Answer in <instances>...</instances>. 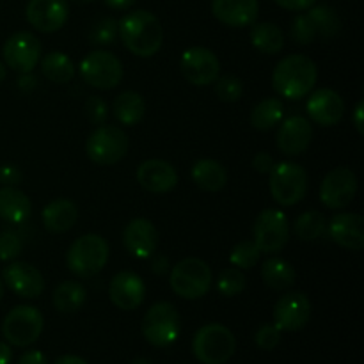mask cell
Instances as JSON below:
<instances>
[{"instance_id":"12","label":"cell","mask_w":364,"mask_h":364,"mask_svg":"<svg viewBox=\"0 0 364 364\" xmlns=\"http://www.w3.org/2000/svg\"><path fill=\"white\" fill-rule=\"evenodd\" d=\"M180 71L192 85H210L220 77V60L205 46H191L180 57Z\"/></svg>"},{"instance_id":"48","label":"cell","mask_w":364,"mask_h":364,"mask_svg":"<svg viewBox=\"0 0 364 364\" xmlns=\"http://www.w3.org/2000/svg\"><path fill=\"white\" fill-rule=\"evenodd\" d=\"M18 364H48V361H46V358H45V354H43V352L28 350V352H25L23 355H21Z\"/></svg>"},{"instance_id":"45","label":"cell","mask_w":364,"mask_h":364,"mask_svg":"<svg viewBox=\"0 0 364 364\" xmlns=\"http://www.w3.org/2000/svg\"><path fill=\"white\" fill-rule=\"evenodd\" d=\"M274 159L269 155V153H256L255 159H252V167L255 171H258L259 174H269L274 167Z\"/></svg>"},{"instance_id":"4","label":"cell","mask_w":364,"mask_h":364,"mask_svg":"<svg viewBox=\"0 0 364 364\" xmlns=\"http://www.w3.org/2000/svg\"><path fill=\"white\" fill-rule=\"evenodd\" d=\"M237 350V338L223 323H206L192 340V352L203 364H226Z\"/></svg>"},{"instance_id":"49","label":"cell","mask_w":364,"mask_h":364,"mask_svg":"<svg viewBox=\"0 0 364 364\" xmlns=\"http://www.w3.org/2000/svg\"><path fill=\"white\" fill-rule=\"evenodd\" d=\"M18 87L25 92L32 91V89L36 87V78L34 75H32V71L31 73H20V78H18Z\"/></svg>"},{"instance_id":"9","label":"cell","mask_w":364,"mask_h":364,"mask_svg":"<svg viewBox=\"0 0 364 364\" xmlns=\"http://www.w3.org/2000/svg\"><path fill=\"white\" fill-rule=\"evenodd\" d=\"M123 63L119 57L107 50H92L82 59L80 77L91 87L107 91L119 85L123 80Z\"/></svg>"},{"instance_id":"36","label":"cell","mask_w":364,"mask_h":364,"mask_svg":"<svg viewBox=\"0 0 364 364\" xmlns=\"http://www.w3.org/2000/svg\"><path fill=\"white\" fill-rule=\"evenodd\" d=\"M259 258H262V251L256 247V244L252 240L238 242L230 252L231 265L240 270H249L252 267H256L259 263Z\"/></svg>"},{"instance_id":"14","label":"cell","mask_w":364,"mask_h":364,"mask_svg":"<svg viewBox=\"0 0 364 364\" xmlns=\"http://www.w3.org/2000/svg\"><path fill=\"white\" fill-rule=\"evenodd\" d=\"M6 66L18 73H31L41 59V43L32 32L20 31L6 39L2 48Z\"/></svg>"},{"instance_id":"29","label":"cell","mask_w":364,"mask_h":364,"mask_svg":"<svg viewBox=\"0 0 364 364\" xmlns=\"http://www.w3.org/2000/svg\"><path fill=\"white\" fill-rule=\"evenodd\" d=\"M249 38H251V45L265 55H276L284 46L283 31L272 21L252 23Z\"/></svg>"},{"instance_id":"31","label":"cell","mask_w":364,"mask_h":364,"mask_svg":"<svg viewBox=\"0 0 364 364\" xmlns=\"http://www.w3.org/2000/svg\"><path fill=\"white\" fill-rule=\"evenodd\" d=\"M87 291L78 281H63L52 295L53 308L60 313H75L84 306Z\"/></svg>"},{"instance_id":"55","label":"cell","mask_w":364,"mask_h":364,"mask_svg":"<svg viewBox=\"0 0 364 364\" xmlns=\"http://www.w3.org/2000/svg\"><path fill=\"white\" fill-rule=\"evenodd\" d=\"M130 364H151V361H148V359L144 358H139V359H134Z\"/></svg>"},{"instance_id":"40","label":"cell","mask_w":364,"mask_h":364,"mask_svg":"<svg viewBox=\"0 0 364 364\" xmlns=\"http://www.w3.org/2000/svg\"><path fill=\"white\" fill-rule=\"evenodd\" d=\"M89 38H91V41L95 43V45H112L117 38V20L109 16L100 18V20L92 25Z\"/></svg>"},{"instance_id":"20","label":"cell","mask_w":364,"mask_h":364,"mask_svg":"<svg viewBox=\"0 0 364 364\" xmlns=\"http://www.w3.org/2000/svg\"><path fill=\"white\" fill-rule=\"evenodd\" d=\"M306 110L313 123L320 124L323 128L336 127L345 114V102L340 92L333 89H318L311 92L306 103Z\"/></svg>"},{"instance_id":"47","label":"cell","mask_w":364,"mask_h":364,"mask_svg":"<svg viewBox=\"0 0 364 364\" xmlns=\"http://www.w3.org/2000/svg\"><path fill=\"white\" fill-rule=\"evenodd\" d=\"M352 124H354L359 135L364 134V102L363 100H359L358 105H355L354 114H352Z\"/></svg>"},{"instance_id":"34","label":"cell","mask_w":364,"mask_h":364,"mask_svg":"<svg viewBox=\"0 0 364 364\" xmlns=\"http://www.w3.org/2000/svg\"><path fill=\"white\" fill-rule=\"evenodd\" d=\"M306 11H308L309 18L315 23L316 32H318V39H331L340 32V16H338V13L331 6L322 4V6H313Z\"/></svg>"},{"instance_id":"28","label":"cell","mask_w":364,"mask_h":364,"mask_svg":"<svg viewBox=\"0 0 364 364\" xmlns=\"http://www.w3.org/2000/svg\"><path fill=\"white\" fill-rule=\"evenodd\" d=\"M112 112L123 127H135L144 117L146 102L139 92L124 91L114 100Z\"/></svg>"},{"instance_id":"56","label":"cell","mask_w":364,"mask_h":364,"mask_svg":"<svg viewBox=\"0 0 364 364\" xmlns=\"http://www.w3.org/2000/svg\"><path fill=\"white\" fill-rule=\"evenodd\" d=\"M2 297H4V281L2 277H0V301H2Z\"/></svg>"},{"instance_id":"38","label":"cell","mask_w":364,"mask_h":364,"mask_svg":"<svg viewBox=\"0 0 364 364\" xmlns=\"http://www.w3.org/2000/svg\"><path fill=\"white\" fill-rule=\"evenodd\" d=\"M290 36L297 45H311V43H315L318 39V32H316L315 23L309 18L308 11L295 18L290 28Z\"/></svg>"},{"instance_id":"53","label":"cell","mask_w":364,"mask_h":364,"mask_svg":"<svg viewBox=\"0 0 364 364\" xmlns=\"http://www.w3.org/2000/svg\"><path fill=\"white\" fill-rule=\"evenodd\" d=\"M53 364H87V363H85L82 358H78V355L68 354V355H60V358Z\"/></svg>"},{"instance_id":"41","label":"cell","mask_w":364,"mask_h":364,"mask_svg":"<svg viewBox=\"0 0 364 364\" xmlns=\"http://www.w3.org/2000/svg\"><path fill=\"white\" fill-rule=\"evenodd\" d=\"M21 249H23V240L20 233L13 230L0 233V262H13L20 256Z\"/></svg>"},{"instance_id":"27","label":"cell","mask_w":364,"mask_h":364,"mask_svg":"<svg viewBox=\"0 0 364 364\" xmlns=\"http://www.w3.org/2000/svg\"><path fill=\"white\" fill-rule=\"evenodd\" d=\"M192 181L205 192H219L226 187V167L213 159H201L192 166Z\"/></svg>"},{"instance_id":"22","label":"cell","mask_w":364,"mask_h":364,"mask_svg":"<svg viewBox=\"0 0 364 364\" xmlns=\"http://www.w3.org/2000/svg\"><path fill=\"white\" fill-rule=\"evenodd\" d=\"M137 181L144 191L151 194H167L178 185V173L173 164L151 159L139 166Z\"/></svg>"},{"instance_id":"44","label":"cell","mask_w":364,"mask_h":364,"mask_svg":"<svg viewBox=\"0 0 364 364\" xmlns=\"http://www.w3.org/2000/svg\"><path fill=\"white\" fill-rule=\"evenodd\" d=\"M23 180V174L13 164H6V166L0 167V183L4 187H16V185L21 183Z\"/></svg>"},{"instance_id":"42","label":"cell","mask_w":364,"mask_h":364,"mask_svg":"<svg viewBox=\"0 0 364 364\" xmlns=\"http://www.w3.org/2000/svg\"><path fill=\"white\" fill-rule=\"evenodd\" d=\"M255 341L262 350H274L281 341V331L274 323H265L256 331Z\"/></svg>"},{"instance_id":"46","label":"cell","mask_w":364,"mask_h":364,"mask_svg":"<svg viewBox=\"0 0 364 364\" xmlns=\"http://www.w3.org/2000/svg\"><path fill=\"white\" fill-rule=\"evenodd\" d=\"M274 2L287 11H306L315 6L318 0H274Z\"/></svg>"},{"instance_id":"24","label":"cell","mask_w":364,"mask_h":364,"mask_svg":"<svg viewBox=\"0 0 364 364\" xmlns=\"http://www.w3.org/2000/svg\"><path fill=\"white\" fill-rule=\"evenodd\" d=\"M329 235L340 247L361 251L364 247V219L359 213H338L331 219Z\"/></svg>"},{"instance_id":"21","label":"cell","mask_w":364,"mask_h":364,"mask_svg":"<svg viewBox=\"0 0 364 364\" xmlns=\"http://www.w3.org/2000/svg\"><path fill=\"white\" fill-rule=\"evenodd\" d=\"M109 297L110 302L117 309L123 311H134L144 302L146 297V284L135 272L124 270V272L116 274L109 284Z\"/></svg>"},{"instance_id":"16","label":"cell","mask_w":364,"mask_h":364,"mask_svg":"<svg viewBox=\"0 0 364 364\" xmlns=\"http://www.w3.org/2000/svg\"><path fill=\"white\" fill-rule=\"evenodd\" d=\"M70 16L68 0H28L25 18L36 31L52 34L66 25Z\"/></svg>"},{"instance_id":"43","label":"cell","mask_w":364,"mask_h":364,"mask_svg":"<svg viewBox=\"0 0 364 364\" xmlns=\"http://www.w3.org/2000/svg\"><path fill=\"white\" fill-rule=\"evenodd\" d=\"M85 114H87V119L95 124H103L109 116V107L103 102L100 96H91V98L85 102Z\"/></svg>"},{"instance_id":"51","label":"cell","mask_w":364,"mask_h":364,"mask_svg":"<svg viewBox=\"0 0 364 364\" xmlns=\"http://www.w3.org/2000/svg\"><path fill=\"white\" fill-rule=\"evenodd\" d=\"M151 270L155 274H159V276L166 274L167 272V258H166V256H156V258H153Z\"/></svg>"},{"instance_id":"35","label":"cell","mask_w":364,"mask_h":364,"mask_svg":"<svg viewBox=\"0 0 364 364\" xmlns=\"http://www.w3.org/2000/svg\"><path fill=\"white\" fill-rule=\"evenodd\" d=\"M294 231L299 240L302 242L318 240L326 231V217L318 210H308L295 220Z\"/></svg>"},{"instance_id":"8","label":"cell","mask_w":364,"mask_h":364,"mask_svg":"<svg viewBox=\"0 0 364 364\" xmlns=\"http://www.w3.org/2000/svg\"><path fill=\"white\" fill-rule=\"evenodd\" d=\"M128 146L130 144L123 128L103 123L89 135L85 142V153L89 160L98 166H112L127 156Z\"/></svg>"},{"instance_id":"23","label":"cell","mask_w":364,"mask_h":364,"mask_svg":"<svg viewBox=\"0 0 364 364\" xmlns=\"http://www.w3.org/2000/svg\"><path fill=\"white\" fill-rule=\"evenodd\" d=\"M212 13L228 27L244 28L256 23L259 4L258 0H212Z\"/></svg>"},{"instance_id":"10","label":"cell","mask_w":364,"mask_h":364,"mask_svg":"<svg viewBox=\"0 0 364 364\" xmlns=\"http://www.w3.org/2000/svg\"><path fill=\"white\" fill-rule=\"evenodd\" d=\"M45 318L34 306H16L6 315L2 334L6 341L14 347H28L41 336Z\"/></svg>"},{"instance_id":"26","label":"cell","mask_w":364,"mask_h":364,"mask_svg":"<svg viewBox=\"0 0 364 364\" xmlns=\"http://www.w3.org/2000/svg\"><path fill=\"white\" fill-rule=\"evenodd\" d=\"M32 203L16 187L0 188V219L9 224H23L31 217Z\"/></svg>"},{"instance_id":"57","label":"cell","mask_w":364,"mask_h":364,"mask_svg":"<svg viewBox=\"0 0 364 364\" xmlns=\"http://www.w3.org/2000/svg\"><path fill=\"white\" fill-rule=\"evenodd\" d=\"M75 4H89V2H92V0H73Z\"/></svg>"},{"instance_id":"1","label":"cell","mask_w":364,"mask_h":364,"mask_svg":"<svg viewBox=\"0 0 364 364\" xmlns=\"http://www.w3.org/2000/svg\"><path fill=\"white\" fill-rule=\"evenodd\" d=\"M117 36L128 52L153 57L164 45V27L159 18L144 9L132 11L117 21Z\"/></svg>"},{"instance_id":"18","label":"cell","mask_w":364,"mask_h":364,"mask_svg":"<svg viewBox=\"0 0 364 364\" xmlns=\"http://www.w3.org/2000/svg\"><path fill=\"white\" fill-rule=\"evenodd\" d=\"M121 240L134 258L148 259L159 247V231L151 220L137 217L124 226Z\"/></svg>"},{"instance_id":"19","label":"cell","mask_w":364,"mask_h":364,"mask_svg":"<svg viewBox=\"0 0 364 364\" xmlns=\"http://www.w3.org/2000/svg\"><path fill=\"white\" fill-rule=\"evenodd\" d=\"M311 139V121L304 116H291L281 123L276 135V144L283 155L299 156L309 148Z\"/></svg>"},{"instance_id":"7","label":"cell","mask_w":364,"mask_h":364,"mask_svg":"<svg viewBox=\"0 0 364 364\" xmlns=\"http://www.w3.org/2000/svg\"><path fill=\"white\" fill-rule=\"evenodd\" d=\"M180 313L171 302H156L142 318V334L153 347H169L180 336Z\"/></svg>"},{"instance_id":"32","label":"cell","mask_w":364,"mask_h":364,"mask_svg":"<svg viewBox=\"0 0 364 364\" xmlns=\"http://www.w3.org/2000/svg\"><path fill=\"white\" fill-rule=\"evenodd\" d=\"M75 64L64 52H50L41 59V73L53 84H68L75 77Z\"/></svg>"},{"instance_id":"17","label":"cell","mask_w":364,"mask_h":364,"mask_svg":"<svg viewBox=\"0 0 364 364\" xmlns=\"http://www.w3.org/2000/svg\"><path fill=\"white\" fill-rule=\"evenodd\" d=\"M2 281L14 295L21 299H38L45 291L43 274L25 262H11L4 269Z\"/></svg>"},{"instance_id":"50","label":"cell","mask_w":364,"mask_h":364,"mask_svg":"<svg viewBox=\"0 0 364 364\" xmlns=\"http://www.w3.org/2000/svg\"><path fill=\"white\" fill-rule=\"evenodd\" d=\"M110 9H116V11H124V9H130L137 0H103Z\"/></svg>"},{"instance_id":"54","label":"cell","mask_w":364,"mask_h":364,"mask_svg":"<svg viewBox=\"0 0 364 364\" xmlns=\"http://www.w3.org/2000/svg\"><path fill=\"white\" fill-rule=\"evenodd\" d=\"M6 75H7L6 64H4V63H0V82H2L4 78H6Z\"/></svg>"},{"instance_id":"5","label":"cell","mask_w":364,"mask_h":364,"mask_svg":"<svg viewBox=\"0 0 364 364\" xmlns=\"http://www.w3.org/2000/svg\"><path fill=\"white\" fill-rule=\"evenodd\" d=\"M212 269L199 258H185L173 267L169 276L171 290L185 301H196L208 294L212 287Z\"/></svg>"},{"instance_id":"30","label":"cell","mask_w":364,"mask_h":364,"mask_svg":"<svg viewBox=\"0 0 364 364\" xmlns=\"http://www.w3.org/2000/svg\"><path fill=\"white\" fill-rule=\"evenodd\" d=\"M262 279L270 290L283 291L295 284V270L287 259L269 258L262 265Z\"/></svg>"},{"instance_id":"2","label":"cell","mask_w":364,"mask_h":364,"mask_svg":"<svg viewBox=\"0 0 364 364\" xmlns=\"http://www.w3.org/2000/svg\"><path fill=\"white\" fill-rule=\"evenodd\" d=\"M318 80L315 60L302 53H291L276 64L272 73V87L287 100H301L308 96Z\"/></svg>"},{"instance_id":"15","label":"cell","mask_w":364,"mask_h":364,"mask_svg":"<svg viewBox=\"0 0 364 364\" xmlns=\"http://www.w3.org/2000/svg\"><path fill=\"white\" fill-rule=\"evenodd\" d=\"M311 316V302L302 291H288L274 306V326L279 331L295 333L306 327Z\"/></svg>"},{"instance_id":"37","label":"cell","mask_w":364,"mask_h":364,"mask_svg":"<svg viewBox=\"0 0 364 364\" xmlns=\"http://www.w3.org/2000/svg\"><path fill=\"white\" fill-rule=\"evenodd\" d=\"M217 290L223 297H237L245 290V276L237 267L224 269L217 277Z\"/></svg>"},{"instance_id":"3","label":"cell","mask_w":364,"mask_h":364,"mask_svg":"<svg viewBox=\"0 0 364 364\" xmlns=\"http://www.w3.org/2000/svg\"><path fill=\"white\" fill-rule=\"evenodd\" d=\"M110 249L102 235L89 233L77 238L66 252V263L71 274L82 279L95 277L105 269Z\"/></svg>"},{"instance_id":"6","label":"cell","mask_w":364,"mask_h":364,"mask_svg":"<svg viewBox=\"0 0 364 364\" xmlns=\"http://www.w3.org/2000/svg\"><path fill=\"white\" fill-rule=\"evenodd\" d=\"M270 194L281 206H294L304 199L308 192V173L301 164L279 162L270 171Z\"/></svg>"},{"instance_id":"39","label":"cell","mask_w":364,"mask_h":364,"mask_svg":"<svg viewBox=\"0 0 364 364\" xmlns=\"http://www.w3.org/2000/svg\"><path fill=\"white\" fill-rule=\"evenodd\" d=\"M213 84H215V95L219 96V100H223L226 103L238 102L242 98V95H244L242 80L238 77H235V75H223Z\"/></svg>"},{"instance_id":"52","label":"cell","mask_w":364,"mask_h":364,"mask_svg":"<svg viewBox=\"0 0 364 364\" xmlns=\"http://www.w3.org/2000/svg\"><path fill=\"white\" fill-rule=\"evenodd\" d=\"M13 361V350L7 343L0 341V364H11Z\"/></svg>"},{"instance_id":"33","label":"cell","mask_w":364,"mask_h":364,"mask_svg":"<svg viewBox=\"0 0 364 364\" xmlns=\"http://www.w3.org/2000/svg\"><path fill=\"white\" fill-rule=\"evenodd\" d=\"M283 112L284 107L283 102L279 98H265L258 103V105L252 109L251 112V124L252 128L259 132H267L272 130L281 119H283Z\"/></svg>"},{"instance_id":"25","label":"cell","mask_w":364,"mask_h":364,"mask_svg":"<svg viewBox=\"0 0 364 364\" xmlns=\"http://www.w3.org/2000/svg\"><path fill=\"white\" fill-rule=\"evenodd\" d=\"M41 219L50 233H66L77 224L78 208L70 199H55L43 208Z\"/></svg>"},{"instance_id":"11","label":"cell","mask_w":364,"mask_h":364,"mask_svg":"<svg viewBox=\"0 0 364 364\" xmlns=\"http://www.w3.org/2000/svg\"><path fill=\"white\" fill-rule=\"evenodd\" d=\"M290 240V220L277 208L259 212L252 226V242L265 255L279 252Z\"/></svg>"},{"instance_id":"13","label":"cell","mask_w":364,"mask_h":364,"mask_svg":"<svg viewBox=\"0 0 364 364\" xmlns=\"http://www.w3.org/2000/svg\"><path fill=\"white\" fill-rule=\"evenodd\" d=\"M358 194V176L348 167L329 171L320 185V201L329 210H343Z\"/></svg>"}]
</instances>
